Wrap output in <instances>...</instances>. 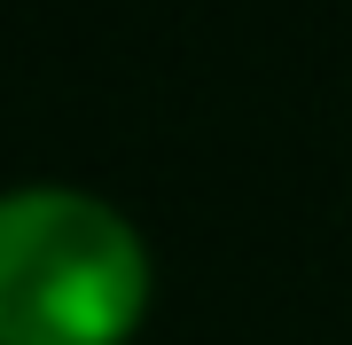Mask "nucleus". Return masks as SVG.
<instances>
[{"mask_svg":"<svg viewBox=\"0 0 352 345\" xmlns=\"http://www.w3.org/2000/svg\"><path fill=\"white\" fill-rule=\"evenodd\" d=\"M149 306L141 236L94 196H0V345H126Z\"/></svg>","mask_w":352,"mask_h":345,"instance_id":"1","label":"nucleus"}]
</instances>
